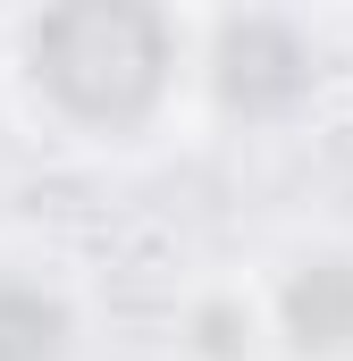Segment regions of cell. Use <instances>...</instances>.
<instances>
[{"instance_id":"1","label":"cell","mask_w":353,"mask_h":361,"mask_svg":"<svg viewBox=\"0 0 353 361\" xmlns=\"http://www.w3.org/2000/svg\"><path fill=\"white\" fill-rule=\"evenodd\" d=\"M34 76L76 118L126 126L169 76V34L152 8H59L34 25Z\"/></svg>"},{"instance_id":"2","label":"cell","mask_w":353,"mask_h":361,"mask_svg":"<svg viewBox=\"0 0 353 361\" xmlns=\"http://www.w3.org/2000/svg\"><path fill=\"white\" fill-rule=\"evenodd\" d=\"M277 328L294 353H345L353 345V261H303L277 294Z\"/></svg>"},{"instance_id":"3","label":"cell","mask_w":353,"mask_h":361,"mask_svg":"<svg viewBox=\"0 0 353 361\" xmlns=\"http://www.w3.org/2000/svg\"><path fill=\"white\" fill-rule=\"evenodd\" d=\"M68 336L59 302L34 294V286H0V361H51Z\"/></svg>"},{"instance_id":"4","label":"cell","mask_w":353,"mask_h":361,"mask_svg":"<svg viewBox=\"0 0 353 361\" xmlns=\"http://www.w3.org/2000/svg\"><path fill=\"white\" fill-rule=\"evenodd\" d=\"M193 353L202 361H244L253 353V311L244 302H202L193 311Z\"/></svg>"}]
</instances>
